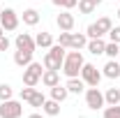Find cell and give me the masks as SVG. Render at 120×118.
<instances>
[{"label":"cell","mask_w":120,"mask_h":118,"mask_svg":"<svg viewBox=\"0 0 120 118\" xmlns=\"http://www.w3.org/2000/svg\"><path fill=\"white\" fill-rule=\"evenodd\" d=\"M83 63H86V60H83V53L76 51V49H72V51H67V56H65V63H62V70H60V72L65 74L67 79H74V76L81 74Z\"/></svg>","instance_id":"obj_1"},{"label":"cell","mask_w":120,"mask_h":118,"mask_svg":"<svg viewBox=\"0 0 120 118\" xmlns=\"http://www.w3.org/2000/svg\"><path fill=\"white\" fill-rule=\"evenodd\" d=\"M65 56H67V49H65V46H60L58 42H56L51 49H46V56H44V60H42L44 70H62Z\"/></svg>","instance_id":"obj_2"},{"label":"cell","mask_w":120,"mask_h":118,"mask_svg":"<svg viewBox=\"0 0 120 118\" xmlns=\"http://www.w3.org/2000/svg\"><path fill=\"white\" fill-rule=\"evenodd\" d=\"M86 104H88V109H92V111L106 106L104 93L99 90V86H90V88H86Z\"/></svg>","instance_id":"obj_3"},{"label":"cell","mask_w":120,"mask_h":118,"mask_svg":"<svg viewBox=\"0 0 120 118\" xmlns=\"http://www.w3.org/2000/svg\"><path fill=\"white\" fill-rule=\"evenodd\" d=\"M23 116V102L19 100H5L0 102V118H21Z\"/></svg>","instance_id":"obj_4"},{"label":"cell","mask_w":120,"mask_h":118,"mask_svg":"<svg viewBox=\"0 0 120 118\" xmlns=\"http://www.w3.org/2000/svg\"><path fill=\"white\" fill-rule=\"evenodd\" d=\"M81 79H83L86 86H99V81H102V72L97 70V65H92V63H83V67H81Z\"/></svg>","instance_id":"obj_5"},{"label":"cell","mask_w":120,"mask_h":118,"mask_svg":"<svg viewBox=\"0 0 120 118\" xmlns=\"http://www.w3.org/2000/svg\"><path fill=\"white\" fill-rule=\"evenodd\" d=\"M19 23H21V19H19V14H16L14 9H2L0 12V26L5 28V32H12V30L19 28Z\"/></svg>","instance_id":"obj_6"},{"label":"cell","mask_w":120,"mask_h":118,"mask_svg":"<svg viewBox=\"0 0 120 118\" xmlns=\"http://www.w3.org/2000/svg\"><path fill=\"white\" fill-rule=\"evenodd\" d=\"M14 44L19 51H30V53H35V49H37V44H35V37L30 35V32H19L14 39Z\"/></svg>","instance_id":"obj_7"},{"label":"cell","mask_w":120,"mask_h":118,"mask_svg":"<svg viewBox=\"0 0 120 118\" xmlns=\"http://www.w3.org/2000/svg\"><path fill=\"white\" fill-rule=\"evenodd\" d=\"M74 23H76V19H74V14H72L69 9H62V12L56 16V26H58L60 30L72 32V30H74Z\"/></svg>","instance_id":"obj_8"},{"label":"cell","mask_w":120,"mask_h":118,"mask_svg":"<svg viewBox=\"0 0 120 118\" xmlns=\"http://www.w3.org/2000/svg\"><path fill=\"white\" fill-rule=\"evenodd\" d=\"M102 76H106V79H120V63L116 58H109L106 65L102 67Z\"/></svg>","instance_id":"obj_9"},{"label":"cell","mask_w":120,"mask_h":118,"mask_svg":"<svg viewBox=\"0 0 120 118\" xmlns=\"http://www.w3.org/2000/svg\"><path fill=\"white\" fill-rule=\"evenodd\" d=\"M39 83H42V86H46V88L58 86V83H60V70H44L42 81H39Z\"/></svg>","instance_id":"obj_10"},{"label":"cell","mask_w":120,"mask_h":118,"mask_svg":"<svg viewBox=\"0 0 120 118\" xmlns=\"http://www.w3.org/2000/svg\"><path fill=\"white\" fill-rule=\"evenodd\" d=\"M65 88L69 90V95H81V93H86V83H83V79H67V83H65Z\"/></svg>","instance_id":"obj_11"},{"label":"cell","mask_w":120,"mask_h":118,"mask_svg":"<svg viewBox=\"0 0 120 118\" xmlns=\"http://www.w3.org/2000/svg\"><path fill=\"white\" fill-rule=\"evenodd\" d=\"M39 81H42V74H37L35 70H30V67L23 70V86H32V88H37Z\"/></svg>","instance_id":"obj_12"},{"label":"cell","mask_w":120,"mask_h":118,"mask_svg":"<svg viewBox=\"0 0 120 118\" xmlns=\"http://www.w3.org/2000/svg\"><path fill=\"white\" fill-rule=\"evenodd\" d=\"M86 46H88V35H86V32H72L69 49H76V51H81V49H86Z\"/></svg>","instance_id":"obj_13"},{"label":"cell","mask_w":120,"mask_h":118,"mask_svg":"<svg viewBox=\"0 0 120 118\" xmlns=\"http://www.w3.org/2000/svg\"><path fill=\"white\" fill-rule=\"evenodd\" d=\"M88 49L92 56H102L104 53V49H106V42H104V37H95V39H88Z\"/></svg>","instance_id":"obj_14"},{"label":"cell","mask_w":120,"mask_h":118,"mask_svg":"<svg viewBox=\"0 0 120 118\" xmlns=\"http://www.w3.org/2000/svg\"><path fill=\"white\" fill-rule=\"evenodd\" d=\"M35 44H37V49H51L56 42H53V35L44 30V32H37V37H35Z\"/></svg>","instance_id":"obj_15"},{"label":"cell","mask_w":120,"mask_h":118,"mask_svg":"<svg viewBox=\"0 0 120 118\" xmlns=\"http://www.w3.org/2000/svg\"><path fill=\"white\" fill-rule=\"evenodd\" d=\"M21 19H23V23H26V26H37V23H39V12H37V9H32V7H28V9H23Z\"/></svg>","instance_id":"obj_16"},{"label":"cell","mask_w":120,"mask_h":118,"mask_svg":"<svg viewBox=\"0 0 120 118\" xmlns=\"http://www.w3.org/2000/svg\"><path fill=\"white\" fill-rule=\"evenodd\" d=\"M42 114L44 116H58L60 114V102H56V100H46L44 104H42Z\"/></svg>","instance_id":"obj_17"},{"label":"cell","mask_w":120,"mask_h":118,"mask_svg":"<svg viewBox=\"0 0 120 118\" xmlns=\"http://www.w3.org/2000/svg\"><path fill=\"white\" fill-rule=\"evenodd\" d=\"M14 63L19 65V67H28L30 63H32V53H30V51H19V49H16L14 51Z\"/></svg>","instance_id":"obj_18"},{"label":"cell","mask_w":120,"mask_h":118,"mask_svg":"<svg viewBox=\"0 0 120 118\" xmlns=\"http://www.w3.org/2000/svg\"><path fill=\"white\" fill-rule=\"evenodd\" d=\"M67 97H69V90L65 88V86H53V88H51V100H56V102H65V100H67Z\"/></svg>","instance_id":"obj_19"},{"label":"cell","mask_w":120,"mask_h":118,"mask_svg":"<svg viewBox=\"0 0 120 118\" xmlns=\"http://www.w3.org/2000/svg\"><path fill=\"white\" fill-rule=\"evenodd\" d=\"M104 100H106V104H120V88H106V93H104Z\"/></svg>","instance_id":"obj_20"},{"label":"cell","mask_w":120,"mask_h":118,"mask_svg":"<svg viewBox=\"0 0 120 118\" xmlns=\"http://www.w3.org/2000/svg\"><path fill=\"white\" fill-rule=\"evenodd\" d=\"M102 118H120V104H106Z\"/></svg>","instance_id":"obj_21"},{"label":"cell","mask_w":120,"mask_h":118,"mask_svg":"<svg viewBox=\"0 0 120 118\" xmlns=\"http://www.w3.org/2000/svg\"><path fill=\"white\" fill-rule=\"evenodd\" d=\"M95 9H97V5L92 0H79V12L81 14H92Z\"/></svg>","instance_id":"obj_22"},{"label":"cell","mask_w":120,"mask_h":118,"mask_svg":"<svg viewBox=\"0 0 120 118\" xmlns=\"http://www.w3.org/2000/svg\"><path fill=\"white\" fill-rule=\"evenodd\" d=\"M104 56H109V58H118V56H120V44H116V42H106Z\"/></svg>","instance_id":"obj_23"},{"label":"cell","mask_w":120,"mask_h":118,"mask_svg":"<svg viewBox=\"0 0 120 118\" xmlns=\"http://www.w3.org/2000/svg\"><path fill=\"white\" fill-rule=\"evenodd\" d=\"M12 97H14V88H12L9 83H0V102L12 100Z\"/></svg>","instance_id":"obj_24"},{"label":"cell","mask_w":120,"mask_h":118,"mask_svg":"<svg viewBox=\"0 0 120 118\" xmlns=\"http://www.w3.org/2000/svg\"><path fill=\"white\" fill-rule=\"evenodd\" d=\"M46 102V95L44 93H39V90H35V95H32V97H30V106H35V109H39V106H42V104Z\"/></svg>","instance_id":"obj_25"},{"label":"cell","mask_w":120,"mask_h":118,"mask_svg":"<svg viewBox=\"0 0 120 118\" xmlns=\"http://www.w3.org/2000/svg\"><path fill=\"white\" fill-rule=\"evenodd\" d=\"M86 35H88V39H95V37H104V32H102V28H99L97 23H90L88 28H86Z\"/></svg>","instance_id":"obj_26"},{"label":"cell","mask_w":120,"mask_h":118,"mask_svg":"<svg viewBox=\"0 0 120 118\" xmlns=\"http://www.w3.org/2000/svg\"><path fill=\"white\" fill-rule=\"evenodd\" d=\"M95 23H97V26H99V28H102V32H109V30L113 28V21H111V19H109V16H99V19H97V21H95Z\"/></svg>","instance_id":"obj_27"},{"label":"cell","mask_w":120,"mask_h":118,"mask_svg":"<svg viewBox=\"0 0 120 118\" xmlns=\"http://www.w3.org/2000/svg\"><path fill=\"white\" fill-rule=\"evenodd\" d=\"M35 90H37V88H32V86H26V88H21V95H19V97H21V102H30V97L35 95Z\"/></svg>","instance_id":"obj_28"},{"label":"cell","mask_w":120,"mask_h":118,"mask_svg":"<svg viewBox=\"0 0 120 118\" xmlns=\"http://www.w3.org/2000/svg\"><path fill=\"white\" fill-rule=\"evenodd\" d=\"M69 39H72V32H67V30H60L58 44H60V46H65V49H69Z\"/></svg>","instance_id":"obj_29"},{"label":"cell","mask_w":120,"mask_h":118,"mask_svg":"<svg viewBox=\"0 0 120 118\" xmlns=\"http://www.w3.org/2000/svg\"><path fill=\"white\" fill-rule=\"evenodd\" d=\"M109 35V42H116V44H120V26H113V28L106 32Z\"/></svg>","instance_id":"obj_30"},{"label":"cell","mask_w":120,"mask_h":118,"mask_svg":"<svg viewBox=\"0 0 120 118\" xmlns=\"http://www.w3.org/2000/svg\"><path fill=\"white\" fill-rule=\"evenodd\" d=\"M9 46H12V42H9V37H7V35H2V37H0V51H7Z\"/></svg>","instance_id":"obj_31"},{"label":"cell","mask_w":120,"mask_h":118,"mask_svg":"<svg viewBox=\"0 0 120 118\" xmlns=\"http://www.w3.org/2000/svg\"><path fill=\"white\" fill-rule=\"evenodd\" d=\"M79 5V0H62V9H74Z\"/></svg>","instance_id":"obj_32"},{"label":"cell","mask_w":120,"mask_h":118,"mask_svg":"<svg viewBox=\"0 0 120 118\" xmlns=\"http://www.w3.org/2000/svg\"><path fill=\"white\" fill-rule=\"evenodd\" d=\"M26 118H44V114H39V111H35V114H30V116H26Z\"/></svg>","instance_id":"obj_33"},{"label":"cell","mask_w":120,"mask_h":118,"mask_svg":"<svg viewBox=\"0 0 120 118\" xmlns=\"http://www.w3.org/2000/svg\"><path fill=\"white\" fill-rule=\"evenodd\" d=\"M51 5H56V7H62V0H51Z\"/></svg>","instance_id":"obj_34"},{"label":"cell","mask_w":120,"mask_h":118,"mask_svg":"<svg viewBox=\"0 0 120 118\" xmlns=\"http://www.w3.org/2000/svg\"><path fill=\"white\" fill-rule=\"evenodd\" d=\"M92 2H95V5H97V7H99V5H102V2H104V0H92Z\"/></svg>","instance_id":"obj_35"},{"label":"cell","mask_w":120,"mask_h":118,"mask_svg":"<svg viewBox=\"0 0 120 118\" xmlns=\"http://www.w3.org/2000/svg\"><path fill=\"white\" fill-rule=\"evenodd\" d=\"M2 35H5V28H2V26H0V37H2Z\"/></svg>","instance_id":"obj_36"},{"label":"cell","mask_w":120,"mask_h":118,"mask_svg":"<svg viewBox=\"0 0 120 118\" xmlns=\"http://www.w3.org/2000/svg\"><path fill=\"white\" fill-rule=\"evenodd\" d=\"M116 16H118V19H120V9H118V12H116Z\"/></svg>","instance_id":"obj_37"}]
</instances>
